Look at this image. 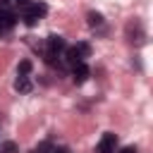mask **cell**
Segmentation results:
<instances>
[{"mask_svg":"<svg viewBox=\"0 0 153 153\" xmlns=\"http://www.w3.org/2000/svg\"><path fill=\"white\" fill-rule=\"evenodd\" d=\"M98 153H117V136L115 134H103L100 143H98Z\"/></svg>","mask_w":153,"mask_h":153,"instance_id":"1","label":"cell"},{"mask_svg":"<svg viewBox=\"0 0 153 153\" xmlns=\"http://www.w3.org/2000/svg\"><path fill=\"white\" fill-rule=\"evenodd\" d=\"M72 79H74V84H84V81L88 79V67H86V62H79V65L72 67Z\"/></svg>","mask_w":153,"mask_h":153,"instance_id":"2","label":"cell"},{"mask_svg":"<svg viewBox=\"0 0 153 153\" xmlns=\"http://www.w3.org/2000/svg\"><path fill=\"white\" fill-rule=\"evenodd\" d=\"M65 48H67V43H65V38H62V36H50V38H48V53L60 55Z\"/></svg>","mask_w":153,"mask_h":153,"instance_id":"3","label":"cell"},{"mask_svg":"<svg viewBox=\"0 0 153 153\" xmlns=\"http://www.w3.org/2000/svg\"><path fill=\"white\" fill-rule=\"evenodd\" d=\"M62 53H65V62H67L69 67H74V65H79V62H84V60H81V55L76 53V48H74V45H69V48H65Z\"/></svg>","mask_w":153,"mask_h":153,"instance_id":"4","label":"cell"},{"mask_svg":"<svg viewBox=\"0 0 153 153\" xmlns=\"http://www.w3.org/2000/svg\"><path fill=\"white\" fill-rule=\"evenodd\" d=\"M0 24H2V29L14 26V24H17V14H14V12H10V10L5 7V10H2V14H0Z\"/></svg>","mask_w":153,"mask_h":153,"instance_id":"5","label":"cell"},{"mask_svg":"<svg viewBox=\"0 0 153 153\" xmlns=\"http://www.w3.org/2000/svg\"><path fill=\"white\" fill-rule=\"evenodd\" d=\"M33 86H31V81H29V76H17V81H14V91H19V93H29Z\"/></svg>","mask_w":153,"mask_h":153,"instance_id":"6","label":"cell"},{"mask_svg":"<svg viewBox=\"0 0 153 153\" xmlns=\"http://www.w3.org/2000/svg\"><path fill=\"white\" fill-rule=\"evenodd\" d=\"M31 69H33L31 60H22V62L17 65V76H29V74H31Z\"/></svg>","mask_w":153,"mask_h":153,"instance_id":"7","label":"cell"},{"mask_svg":"<svg viewBox=\"0 0 153 153\" xmlns=\"http://www.w3.org/2000/svg\"><path fill=\"white\" fill-rule=\"evenodd\" d=\"M29 10H31V12H33V14L38 17V19H41V17H43V14L48 12V7H45L43 2H31V5H29Z\"/></svg>","mask_w":153,"mask_h":153,"instance_id":"8","label":"cell"},{"mask_svg":"<svg viewBox=\"0 0 153 153\" xmlns=\"http://www.w3.org/2000/svg\"><path fill=\"white\" fill-rule=\"evenodd\" d=\"M74 48H76V53H79V55H81V60H84V57H88V55H91V45H88V43H86V41H79V43H76V45H74Z\"/></svg>","mask_w":153,"mask_h":153,"instance_id":"9","label":"cell"},{"mask_svg":"<svg viewBox=\"0 0 153 153\" xmlns=\"http://www.w3.org/2000/svg\"><path fill=\"white\" fill-rule=\"evenodd\" d=\"M19 148H17V143L14 141H5V143H0V153H17Z\"/></svg>","mask_w":153,"mask_h":153,"instance_id":"10","label":"cell"},{"mask_svg":"<svg viewBox=\"0 0 153 153\" xmlns=\"http://www.w3.org/2000/svg\"><path fill=\"white\" fill-rule=\"evenodd\" d=\"M36 22H38V17H36V14H33V12L26 7V12H24V24H26V26H33Z\"/></svg>","mask_w":153,"mask_h":153,"instance_id":"11","label":"cell"},{"mask_svg":"<svg viewBox=\"0 0 153 153\" xmlns=\"http://www.w3.org/2000/svg\"><path fill=\"white\" fill-rule=\"evenodd\" d=\"M88 24L91 26H98V24H103V17L98 12H88Z\"/></svg>","mask_w":153,"mask_h":153,"instance_id":"12","label":"cell"},{"mask_svg":"<svg viewBox=\"0 0 153 153\" xmlns=\"http://www.w3.org/2000/svg\"><path fill=\"white\" fill-rule=\"evenodd\" d=\"M36 151H38V153H53L55 148H53V143H50V141H41Z\"/></svg>","mask_w":153,"mask_h":153,"instance_id":"13","label":"cell"},{"mask_svg":"<svg viewBox=\"0 0 153 153\" xmlns=\"http://www.w3.org/2000/svg\"><path fill=\"white\" fill-rule=\"evenodd\" d=\"M14 5H17V7H22V10H26V7L31 5V0H14Z\"/></svg>","mask_w":153,"mask_h":153,"instance_id":"14","label":"cell"},{"mask_svg":"<svg viewBox=\"0 0 153 153\" xmlns=\"http://www.w3.org/2000/svg\"><path fill=\"white\" fill-rule=\"evenodd\" d=\"M120 153H136V148H134V146H127V148H122Z\"/></svg>","mask_w":153,"mask_h":153,"instance_id":"15","label":"cell"},{"mask_svg":"<svg viewBox=\"0 0 153 153\" xmlns=\"http://www.w3.org/2000/svg\"><path fill=\"white\" fill-rule=\"evenodd\" d=\"M53 153H69V148H67V146H60V148H55Z\"/></svg>","mask_w":153,"mask_h":153,"instance_id":"16","label":"cell"},{"mask_svg":"<svg viewBox=\"0 0 153 153\" xmlns=\"http://www.w3.org/2000/svg\"><path fill=\"white\" fill-rule=\"evenodd\" d=\"M7 2H12V0H0V5H2V7H7Z\"/></svg>","mask_w":153,"mask_h":153,"instance_id":"17","label":"cell"},{"mask_svg":"<svg viewBox=\"0 0 153 153\" xmlns=\"http://www.w3.org/2000/svg\"><path fill=\"white\" fill-rule=\"evenodd\" d=\"M0 31H2V24H0Z\"/></svg>","mask_w":153,"mask_h":153,"instance_id":"18","label":"cell"}]
</instances>
